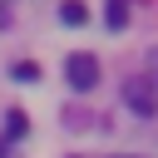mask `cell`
<instances>
[{"instance_id": "obj_1", "label": "cell", "mask_w": 158, "mask_h": 158, "mask_svg": "<svg viewBox=\"0 0 158 158\" xmlns=\"http://www.w3.org/2000/svg\"><path fill=\"white\" fill-rule=\"evenodd\" d=\"M64 74H69L74 89H94V84H99V59H94V54H69Z\"/></svg>"}, {"instance_id": "obj_2", "label": "cell", "mask_w": 158, "mask_h": 158, "mask_svg": "<svg viewBox=\"0 0 158 158\" xmlns=\"http://www.w3.org/2000/svg\"><path fill=\"white\" fill-rule=\"evenodd\" d=\"M123 104L138 109V114H158V89H153L148 79H128V84H123Z\"/></svg>"}, {"instance_id": "obj_3", "label": "cell", "mask_w": 158, "mask_h": 158, "mask_svg": "<svg viewBox=\"0 0 158 158\" xmlns=\"http://www.w3.org/2000/svg\"><path fill=\"white\" fill-rule=\"evenodd\" d=\"M59 20H64V25H84V20H89L84 0H64V5H59Z\"/></svg>"}, {"instance_id": "obj_4", "label": "cell", "mask_w": 158, "mask_h": 158, "mask_svg": "<svg viewBox=\"0 0 158 158\" xmlns=\"http://www.w3.org/2000/svg\"><path fill=\"white\" fill-rule=\"evenodd\" d=\"M104 20H109V30H123V25H128V5H123V0H109V5H104Z\"/></svg>"}, {"instance_id": "obj_5", "label": "cell", "mask_w": 158, "mask_h": 158, "mask_svg": "<svg viewBox=\"0 0 158 158\" xmlns=\"http://www.w3.org/2000/svg\"><path fill=\"white\" fill-rule=\"evenodd\" d=\"M15 79H20V84H35V79H40V69L25 59V64H15Z\"/></svg>"}, {"instance_id": "obj_6", "label": "cell", "mask_w": 158, "mask_h": 158, "mask_svg": "<svg viewBox=\"0 0 158 158\" xmlns=\"http://www.w3.org/2000/svg\"><path fill=\"white\" fill-rule=\"evenodd\" d=\"M20 133H25V114L15 109V114H10V138H20Z\"/></svg>"}]
</instances>
